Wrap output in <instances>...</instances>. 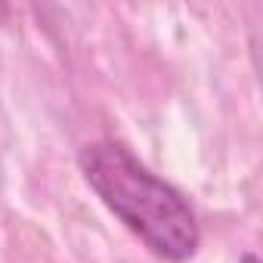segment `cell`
I'll list each match as a JSON object with an SVG mask.
<instances>
[{
	"mask_svg": "<svg viewBox=\"0 0 263 263\" xmlns=\"http://www.w3.org/2000/svg\"><path fill=\"white\" fill-rule=\"evenodd\" d=\"M238 263H260V260H257V254H251V251H248V254H241V260H238Z\"/></svg>",
	"mask_w": 263,
	"mask_h": 263,
	"instance_id": "cell-2",
	"label": "cell"
},
{
	"mask_svg": "<svg viewBox=\"0 0 263 263\" xmlns=\"http://www.w3.org/2000/svg\"><path fill=\"white\" fill-rule=\"evenodd\" d=\"M96 198L164 263H189L201 248V223L189 198L146 167L124 143L96 140L78 155Z\"/></svg>",
	"mask_w": 263,
	"mask_h": 263,
	"instance_id": "cell-1",
	"label": "cell"
},
{
	"mask_svg": "<svg viewBox=\"0 0 263 263\" xmlns=\"http://www.w3.org/2000/svg\"><path fill=\"white\" fill-rule=\"evenodd\" d=\"M0 16H7V7H0Z\"/></svg>",
	"mask_w": 263,
	"mask_h": 263,
	"instance_id": "cell-3",
	"label": "cell"
}]
</instances>
